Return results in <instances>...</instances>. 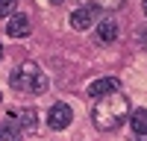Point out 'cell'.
Wrapping results in <instances>:
<instances>
[{"mask_svg": "<svg viewBox=\"0 0 147 141\" xmlns=\"http://www.w3.org/2000/svg\"><path fill=\"white\" fill-rule=\"evenodd\" d=\"M94 21H97V12L91 6H80V9L71 12V27L74 30H88Z\"/></svg>", "mask_w": 147, "mask_h": 141, "instance_id": "obj_6", "label": "cell"}, {"mask_svg": "<svg viewBox=\"0 0 147 141\" xmlns=\"http://www.w3.org/2000/svg\"><path fill=\"white\" fill-rule=\"evenodd\" d=\"M0 59H3V44H0Z\"/></svg>", "mask_w": 147, "mask_h": 141, "instance_id": "obj_15", "label": "cell"}, {"mask_svg": "<svg viewBox=\"0 0 147 141\" xmlns=\"http://www.w3.org/2000/svg\"><path fill=\"white\" fill-rule=\"evenodd\" d=\"M91 9H121L124 6V0H88Z\"/></svg>", "mask_w": 147, "mask_h": 141, "instance_id": "obj_11", "label": "cell"}, {"mask_svg": "<svg viewBox=\"0 0 147 141\" xmlns=\"http://www.w3.org/2000/svg\"><path fill=\"white\" fill-rule=\"evenodd\" d=\"M129 124H132V129H136V135H147V109L129 112Z\"/></svg>", "mask_w": 147, "mask_h": 141, "instance_id": "obj_10", "label": "cell"}, {"mask_svg": "<svg viewBox=\"0 0 147 141\" xmlns=\"http://www.w3.org/2000/svg\"><path fill=\"white\" fill-rule=\"evenodd\" d=\"M136 141H147V135H138V138H136Z\"/></svg>", "mask_w": 147, "mask_h": 141, "instance_id": "obj_13", "label": "cell"}, {"mask_svg": "<svg viewBox=\"0 0 147 141\" xmlns=\"http://www.w3.org/2000/svg\"><path fill=\"white\" fill-rule=\"evenodd\" d=\"M9 85L15 91H24V94H44L47 91V77L35 62H24V65H18L12 70Z\"/></svg>", "mask_w": 147, "mask_h": 141, "instance_id": "obj_2", "label": "cell"}, {"mask_svg": "<svg viewBox=\"0 0 147 141\" xmlns=\"http://www.w3.org/2000/svg\"><path fill=\"white\" fill-rule=\"evenodd\" d=\"M30 30H32V21L27 18V15H9V21H6V32L12 35V38H24V35H30Z\"/></svg>", "mask_w": 147, "mask_h": 141, "instance_id": "obj_5", "label": "cell"}, {"mask_svg": "<svg viewBox=\"0 0 147 141\" xmlns=\"http://www.w3.org/2000/svg\"><path fill=\"white\" fill-rule=\"evenodd\" d=\"M74 121V112L68 103H53L50 112H47V124H50V129H65L68 124Z\"/></svg>", "mask_w": 147, "mask_h": 141, "instance_id": "obj_3", "label": "cell"}, {"mask_svg": "<svg viewBox=\"0 0 147 141\" xmlns=\"http://www.w3.org/2000/svg\"><path fill=\"white\" fill-rule=\"evenodd\" d=\"M15 6H18V0H0V18H9L15 12Z\"/></svg>", "mask_w": 147, "mask_h": 141, "instance_id": "obj_12", "label": "cell"}, {"mask_svg": "<svg viewBox=\"0 0 147 141\" xmlns=\"http://www.w3.org/2000/svg\"><path fill=\"white\" fill-rule=\"evenodd\" d=\"M0 141H21V126L15 117H3L0 121Z\"/></svg>", "mask_w": 147, "mask_h": 141, "instance_id": "obj_7", "label": "cell"}, {"mask_svg": "<svg viewBox=\"0 0 147 141\" xmlns=\"http://www.w3.org/2000/svg\"><path fill=\"white\" fill-rule=\"evenodd\" d=\"M50 3H62V0H50Z\"/></svg>", "mask_w": 147, "mask_h": 141, "instance_id": "obj_16", "label": "cell"}, {"mask_svg": "<svg viewBox=\"0 0 147 141\" xmlns=\"http://www.w3.org/2000/svg\"><path fill=\"white\" fill-rule=\"evenodd\" d=\"M97 38H100L103 44L115 41L118 38V23L115 21H100V23H97Z\"/></svg>", "mask_w": 147, "mask_h": 141, "instance_id": "obj_9", "label": "cell"}, {"mask_svg": "<svg viewBox=\"0 0 147 141\" xmlns=\"http://www.w3.org/2000/svg\"><path fill=\"white\" fill-rule=\"evenodd\" d=\"M129 117V100L124 97L121 91L109 94V97H100L94 100V109H91V121L97 129H103V132H112V129L124 126Z\"/></svg>", "mask_w": 147, "mask_h": 141, "instance_id": "obj_1", "label": "cell"}, {"mask_svg": "<svg viewBox=\"0 0 147 141\" xmlns=\"http://www.w3.org/2000/svg\"><path fill=\"white\" fill-rule=\"evenodd\" d=\"M115 91H121V82L112 79V77H106V79H97V82L88 85V97L100 100V97H109V94H115Z\"/></svg>", "mask_w": 147, "mask_h": 141, "instance_id": "obj_4", "label": "cell"}, {"mask_svg": "<svg viewBox=\"0 0 147 141\" xmlns=\"http://www.w3.org/2000/svg\"><path fill=\"white\" fill-rule=\"evenodd\" d=\"M141 6H144V15H147V0H144V3H141Z\"/></svg>", "mask_w": 147, "mask_h": 141, "instance_id": "obj_14", "label": "cell"}, {"mask_svg": "<svg viewBox=\"0 0 147 141\" xmlns=\"http://www.w3.org/2000/svg\"><path fill=\"white\" fill-rule=\"evenodd\" d=\"M18 121V126L21 129H27V132H35V129H38V115H35L32 109H21L18 115H12Z\"/></svg>", "mask_w": 147, "mask_h": 141, "instance_id": "obj_8", "label": "cell"}]
</instances>
